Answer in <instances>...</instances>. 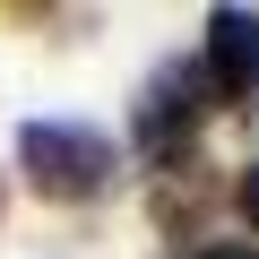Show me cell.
Masks as SVG:
<instances>
[{
  "instance_id": "obj_1",
  "label": "cell",
  "mask_w": 259,
  "mask_h": 259,
  "mask_svg": "<svg viewBox=\"0 0 259 259\" xmlns=\"http://www.w3.org/2000/svg\"><path fill=\"white\" fill-rule=\"evenodd\" d=\"M18 164L44 199H104L112 190V139L87 121H26L18 130Z\"/></svg>"
},
{
  "instance_id": "obj_2",
  "label": "cell",
  "mask_w": 259,
  "mask_h": 259,
  "mask_svg": "<svg viewBox=\"0 0 259 259\" xmlns=\"http://www.w3.org/2000/svg\"><path fill=\"white\" fill-rule=\"evenodd\" d=\"M199 121H207V69L164 61V69L147 78V95H139V147H147V156H182Z\"/></svg>"
},
{
  "instance_id": "obj_3",
  "label": "cell",
  "mask_w": 259,
  "mask_h": 259,
  "mask_svg": "<svg viewBox=\"0 0 259 259\" xmlns=\"http://www.w3.org/2000/svg\"><path fill=\"white\" fill-rule=\"evenodd\" d=\"M207 87L216 95L259 87V9H216L207 18Z\"/></svg>"
},
{
  "instance_id": "obj_4",
  "label": "cell",
  "mask_w": 259,
  "mask_h": 259,
  "mask_svg": "<svg viewBox=\"0 0 259 259\" xmlns=\"http://www.w3.org/2000/svg\"><path fill=\"white\" fill-rule=\"evenodd\" d=\"M233 207H242V225H250V233H259V164H250V173H242V182H233Z\"/></svg>"
},
{
  "instance_id": "obj_5",
  "label": "cell",
  "mask_w": 259,
  "mask_h": 259,
  "mask_svg": "<svg viewBox=\"0 0 259 259\" xmlns=\"http://www.w3.org/2000/svg\"><path fill=\"white\" fill-rule=\"evenodd\" d=\"M199 259H259V250H250V242H207Z\"/></svg>"
}]
</instances>
